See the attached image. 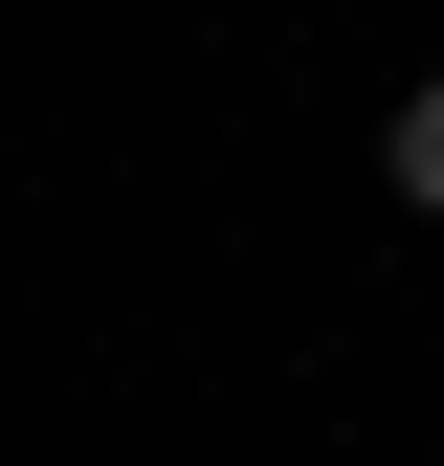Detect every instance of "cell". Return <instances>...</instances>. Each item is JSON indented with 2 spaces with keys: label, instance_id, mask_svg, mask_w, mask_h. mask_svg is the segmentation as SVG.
<instances>
[{
  "label": "cell",
  "instance_id": "6da1fadb",
  "mask_svg": "<svg viewBox=\"0 0 444 466\" xmlns=\"http://www.w3.org/2000/svg\"><path fill=\"white\" fill-rule=\"evenodd\" d=\"M378 178H400V200L444 222V89H400V134H378Z\"/></svg>",
  "mask_w": 444,
  "mask_h": 466
}]
</instances>
